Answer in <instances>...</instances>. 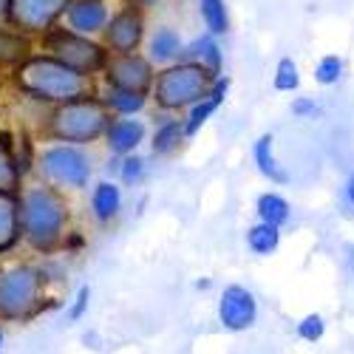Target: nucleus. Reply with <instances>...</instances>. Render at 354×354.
<instances>
[{"label":"nucleus","mask_w":354,"mask_h":354,"mask_svg":"<svg viewBox=\"0 0 354 354\" xmlns=\"http://www.w3.org/2000/svg\"><path fill=\"white\" fill-rule=\"evenodd\" d=\"M68 207L57 187L35 185L20 193V230L23 241L37 252H54L66 244Z\"/></svg>","instance_id":"nucleus-1"},{"label":"nucleus","mask_w":354,"mask_h":354,"mask_svg":"<svg viewBox=\"0 0 354 354\" xmlns=\"http://www.w3.org/2000/svg\"><path fill=\"white\" fill-rule=\"evenodd\" d=\"M15 85L20 94L40 102H51L57 108L88 97L91 77L68 68L51 54H35L32 60H26L20 68H15Z\"/></svg>","instance_id":"nucleus-2"},{"label":"nucleus","mask_w":354,"mask_h":354,"mask_svg":"<svg viewBox=\"0 0 354 354\" xmlns=\"http://www.w3.org/2000/svg\"><path fill=\"white\" fill-rule=\"evenodd\" d=\"M111 111L102 102V97H82L66 105H57L46 122V133L54 142L63 145H91L97 139H105V131L111 125Z\"/></svg>","instance_id":"nucleus-3"},{"label":"nucleus","mask_w":354,"mask_h":354,"mask_svg":"<svg viewBox=\"0 0 354 354\" xmlns=\"http://www.w3.org/2000/svg\"><path fill=\"white\" fill-rule=\"evenodd\" d=\"M46 272L35 263H12L0 270V320H32L43 309Z\"/></svg>","instance_id":"nucleus-4"},{"label":"nucleus","mask_w":354,"mask_h":354,"mask_svg":"<svg viewBox=\"0 0 354 354\" xmlns=\"http://www.w3.org/2000/svg\"><path fill=\"white\" fill-rule=\"evenodd\" d=\"M216 77L196 63H176L170 68H162L156 74L151 97L162 111H190L196 102H201L210 94Z\"/></svg>","instance_id":"nucleus-5"},{"label":"nucleus","mask_w":354,"mask_h":354,"mask_svg":"<svg viewBox=\"0 0 354 354\" xmlns=\"http://www.w3.org/2000/svg\"><path fill=\"white\" fill-rule=\"evenodd\" d=\"M43 48H46V54L57 57L60 63H66L68 68H74L85 77L105 71V66L111 60V51L102 43H97L94 37L74 35L66 26L51 28V32L43 37Z\"/></svg>","instance_id":"nucleus-6"},{"label":"nucleus","mask_w":354,"mask_h":354,"mask_svg":"<svg viewBox=\"0 0 354 354\" xmlns=\"http://www.w3.org/2000/svg\"><path fill=\"white\" fill-rule=\"evenodd\" d=\"M37 167L54 187L66 190H82L91 182V156H88L80 145H48L46 151L37 156Z\"/></svg>","instance_id":"nucleus-7"},{"label":"nucleus","mask_w":354,"mask_h":354,"mask_svg":"<svg viewBox=\"0 0 354 354\" xmlns=\"http://www.w3.org/2000/svg\"><path fill=\"white\" fill-rule=\"evenodd\" d=\"M68 0H9L6 26L17 28L23 35H48L63 20Z\"/></svg>","instance_id":"nucleus-8"},{"label":"nucleus","mask_w":354,"mask_h":354,"mask_svg":"<svg viewBox=\"0 0 354 354\" xmlns=\"http://www.w3.org/2000/svg\"><path fill=\"white\" fill-rule=\"evenodd\" d=\"M105 82L111 88H122V91H133V94H147L153 91V63L147 60V54H111V60L105 66Z\"/></svg>","instance_id":"nucleus-9"},{"label":"nucleus","mask_w":354,"mask_h":354,"mask_svg":"<svg viewBox=\"0 0 354 354\" xmlns=\"http://www.w3.org/2000/svg\"><path fill=\"white\" fill-rule=\"evenodd\" d=\"M216 315H218V326L224 332H232V335L250 332L258 323V298H255V292L241 286V283H227L221 289V295H218Z\"/></svg>","instance_id":"nucleus-10"},{"label":"nucleus","mask_w":354,"mask_h":354,"mask_svg":"<svg viewBox=\"0 0 354 354\" xmlns=\"http://www.w3.org/2000/svg\"><path fill=\"white\" fill-rule=\"evenodd\" d=\"M142 40H145V17L139 9L125 6L116 15H111L108 28L102 35V46L111 54H136Z\"/></svg>","instance_id":"nucleus-11"},{"label":"nucleus","mask_w":354,"mask_h":354,"mask_svg":"<svg viewBox=\"0 0 354 354\" xmlns=\"http://www.w3.org/2000/svg\"><path fill=\"white\" fill-rule=\"evenodd\" d=\"M108 20H111V12L105 0H68L63 15V26L82 37L105 35Z\"/></svg>","instance_id":"nucleus-12"},{"label":"nucleus","mask_w":354,"mask_h":354,"mask_svg":"<svg viewBox=\"0 0 354 354\" xmlns=\"http://www.w3.org/2000/svg\"><path fill=\"white\" fill-rule=\"evenodd\" d=\"M147 136V125L136 116H113L108 131H105V145L113 156H131L136 153V147L145 142Z\"/></svg>","instance_id":"nucleus-13"},{"label":"nucleus","mask_w":354,"mask_h":354,"mask_svg":"<svg viewBox=\"0 0 354 354\" xmlns=\"http://www.w3.org/2000/svg\"><path fill=\"white\" fill-rule=\"evenodd\" d=\"M185 40L182 35L176 32L173 26H159L156 32L147 37V60L153 66H162V68H170L176 63H182L185 57Z\"/></svg>","instance_id":"nucleus-14"},{"label":"nucleus","mask_w":354,"mask_h":354,"mask_svg":"<svg viewBox=\"0 0 354 354\" xmlns=\"http://www.w3.org/2000/svg\"><path fill=\"white\" fill-rule=\"evenodd\" d=\"M252 162H255L258 173L267 182H272V185H289V173H286V167L275 156V136L270 131L261 133L252 142Z\"/></svg>","instance_id":"nucleus-15"},{"label":"nucleus","mask_w":354,"mask_h":354,"mask_svg":"<svg viewBox=\"0 0 354 354\" xmlns=\"http://www.w3.org/2000/svg\"><path fill=\"white\" fill-rule=\"evenodd\" d=\"M23 239L20 230V193L0 190V255L17 247Z\"/></svg>","instance_id":"nucleus-16"},{"label":"nucleus","mask_w":354,"mask_h":354,"mask_svg":"<svg viewBox=\"0 0 354 354\" xmlns=\"http://www.w3.org/2000/svg\"><path fill=\"white\" fill-rule=\"evenodd\" d=\"M182 60L207 68L213 77H221L224 74V51L218 46V37H213V35H201L193 43H187Z\"/></svg>","instance_id":"nucleus-17"},{"label":"nucleus","mask_w":354,"mask_h":354,"mask_svg":"<svg viewBox=\"0 0 354 354\" xmlns=\"http://www.w3.org/2000/svg\"><path fill=\"white\" fill-rule=\"evenodd\" d=\"M32 40L12 26H0V68H20L32 60Z\"/></svg>","instance_id":"nucleus-18"},{"label":"nucleus","mask_w":354,"mask_h":354,"mask_svg":"<svg viewBox=\"0 0 354 354\" xmlns=\"http://www.w3.org/2000/svg\"><path fill=\"white\" fill-rule=\"evenodd\" d=\"M91 213L100 224H111L116 216L122 213V190L108 179L97 182L91 190Z\"/></svg>","instance_id":"nucleus-19"},{"label":"nucleus","mask_w":354,"mask_h":354,"mask_svg":"<svg viewBox=\"0 0 354 354\" xmlns=\"http://www.w3.org/2000/svg\"><path fill=\"white\" fill-rule=\"evenodd\" d=\"M23 182V173L17 165V145L9 131H0V190L17 193Z\"/></svg>","instance_id":"nucleus-20"},{"label":"nucleus","mask_w":354,"mask_h":354,"mask_svg":"<svg viewBox=\"0 0 354 354\" xmlns=\"http://www.w3.org/2000/svg\"><path fill=\"white\" fill-rule=\"evenodd\" d=\"M255 216L263 224H272V227L283 230L292 221V204L278 190H267L255 198Z\"/></svg>","instance_id":"nucleus-21"},{"label":"nucleus","mask_w":354,"mask_h":354,"mask_svg":"<svg viewBox=\"0 0 354 354\" xmlns=\"http://www.w3.org/2000/svg\"><path fill=\"white\" fill-rule=\"evenodd\" d=\"M244 244L252 255L258 258H270L278 252L281 247V230L272 227V224H263V221H255L252 227H247L244 232Z\"/></svg>","instance_id":"nucleus-22"},{"label":"nucleus","mask_w":354,"mask_h":354,"mask_svg":"<svg viewBox=\"0 0 354 354\" xmlns=\"http://www.w3.org/2000/svg\"><path fill=\"white\" fill-rule=\"evenodd\" d=\"M187 131H185V120H165L151 139V151L153 156H173L179 147L185 145Z\"/></svg>","instance_id":"nucleus-23"},{"label":"nucleus","mask_w":354,"mask_h":354,"mask_svg":"<svg viewBox=\"0 0 354 354\" xmlns=\"http://www.w3.org/2000/svg\"><path fill=\"white\" fill-rule=\"evenodd\" d=\"M102 102L108 105V111L113 116H136L145 111L147 105V94H133V91H122V88H111L105 85Z\"/></svg>","instance_id":"nucleus-24"},{"label":"nucleus","mask_w":354,"mask_h":354,"mask_svg":"<svg viewBox=\"0 0 354 354\" xmlns=\"http://www.w3.org/2000/svg\"><path fill=\"white\" fill-rule=\"evenodd\" d=\"M198 15H201L204 28H207V35L224 37L230 32V12L224 0H198Z\"/></svg>","instance_id":"nucleus-25"},{"label":"nucleus","mask_w":354,"mask_h":354,"mask_svg":"<svg viewBox=\"0 0 354 354\" xmlns=\"http://www.w3.org/2000/svg\"><path fill=\"white\" fill-rule=\"evenodd\" d=\"M221 105H224V102H221L218 97H213V94H207L201 102H196V105L187 111V116H185V131H187V139H190V136H196L204 125H207V122L213 120V113H216Z\"/></svg>","instance_id":"nucleus-26"},{"label":"nucleus","mask_w":354,"mask_h":354,"mask_svg":"<svg viewBox=\"0 0 354 354\" xmlns=\"http://www.w3.org/2000/svg\"><path fill=\"white\" fill-rule=\"evenodd\" d=\"M272 88L278 94H295L301 88V66L295 63L292 57H281V60L275 63Z\"/></svg>","instance_id":"nucleus-27"},{"label":"nucleus","mask_w":354,"mask_h":354,"mask_svg":"<svg viewBox=\"0 0 354 354\" xmlns=\"http://www.w3.org/2000/svg\"><path fill=\"white\" fill-rule=\"evenodd\" d=\"M346 74V63H343V57L340 54H323L320 60L315 63V82L320 88H332L343 80Z\"/></svg>","instance_id":"nucleus-28"},{"label":"nucleus","mask_w":354,"mask_h":354,"mask_svg":"<svg viewBox=\"0 0 354 354\" xmlns=\"http://www.w3.org/2000/svg\"><path fill=\"white\" fill-rule=\"evenodd\" d=\"M295 332H298V337L304 343H320L323 337H326V317H323L320 312H309L295 323Z\"/></svg>","instance_id":"nucleus-29"},{"label":"nucleus","mask_w":354,"mask_h":354,"mask_svg":"<svg viewBox=\"0 0 354 354\" xmlns=\"http://www.w3.org/2000/svg\"><path fill=\"white\" fill-rule=\"evenodd\" d=\"M116 170H120V179H122V185L133 187V185H139V182L145 179L147 162H145V156L131 153V156H122V159H120V165H116Z\"/></svg>","instance_id":"nucleus-30"},{"label":"nucleus","mask_w":354,"mask_h":354,"mask_svg":"<svg viewBox=\"0 0 354 354\" xmlns=\"http://www.w3.org/2000/svg\"><path fill=\"white\" fill-rule=\"evenodd\" d=\"M289 113L295 116V120H301V122H315L323 116V108L315 97H295L289 102Z\"/></svg>","instance_id":"nucleus-31"},{"label":"nucleus","mask_w":354,"mask_h":354,"mask_svg":"<svg viewBox=\"0 0 354 354\" xmlns=\"http://www.w3.org/2000/svg\"><path fill=\"white\" fill-rule=\"evenodd\" d=\"M88 306H91V286L82 283V286L74 292V301H71V306H68V315H66V317H68L71 323H77V320H82V317H85Z\"/></svg>","instance_id":"nucleus-32"},{"label":"nucleus","mask_w":354,"mask_h":354,"mask_svg":"<svg viewBox=\"0 0 354 354\" xmlns=\"http://www.w3.org/2000/svg\"><path fill=\"white\" fill-rule=\"evenodd\" d=\"M340 213L346 218H354V170L346 176V182L340 185Z\"/></svg>","instance_id":"nucleus-33"},{"label":"nucleus","mask_w":354,"mask_h":354,"mask_svg":"<svg viewBox=\"0 0 354 354\" xmlns=\"http://www.w3.org/2000/svg\"><path fill=\"white\" fill-rule=\"evenodd\" d=\"M343 261H346L348 275H354V244H346L343 247Z\"/></svg>","instance_id":"nucleus-34"},{"label":"nucleus","mask_w":354,"mask_h":354,"mask_svg":"<svg viewBox=\"0 0 354 354\" xmlns=\"http://www.w3.org/2000/svg\"><path fill=\"white\" fill-rule=\"evenodd\" d=\"M159 0H131V6L133 9H139V12H145V9H151V6H156Z\"/></svg>","instance_id":"nucleus-35"},{"label":"nucleus","mask_w":354,"mask_h":354,"mask_svg":"<svg viewBox=\"0 0 354 354\" xmlns=\"http://www.w3.org/2000/svg\"><path fill=\"white\" fill-rule=\"evenodd\" d=\"M6 12H9V0H0V26L6 23Z\"/></svg>","instance_id":"nucleus-36"},{"label":"nucleus","mask_w":354,"mask_h":354,"mask_svg":"<svg viewBox=\"0 0 354 354\" xmlns=\"http://www.w3.org/2000/svg\"><path fill=\"white\" fill-rule=\"evenodd\" d=\"M213 286V281L210 278H204V281H196V289H201V292H207Z\"/></svg>","instance_id":"nucleus-37"},{"label":"nucleus","mask_w":354,"mask_h":354,"mask_svg":"<svg viewBox=\"0 0 354 354\" xmlns=\"http://www.w3.org/2000/svg\"><path fill=\"white\" fill-rule=\"evenodd\" d=\"M3 340H6V335H3V329H0V348H3ZM0 354H3V351H0Z\"/></svg>","instance_id":"nucleus-38"}]
</instances>
